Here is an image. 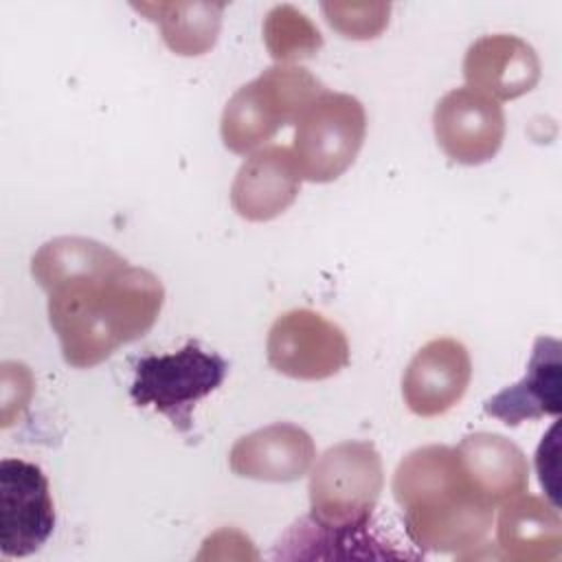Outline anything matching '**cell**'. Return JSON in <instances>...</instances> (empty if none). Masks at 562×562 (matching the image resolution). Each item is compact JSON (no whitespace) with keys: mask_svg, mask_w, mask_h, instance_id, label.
Instances as JSON below:
<instances>
[{"mask_svg":"<svg viewBox=\"0 0 562 562\" xmlns=\"http://www.w3.org/2000/svg\"><path fill=\"white\" fill-rule=\"evenodd\" d=\"M301 173L292 151L270 145L252 151L235 173L231 187L233 211L248 222H268L292 206L301 189Z\"/></svg>","mask_w":562,"mask_h":562,"instance_id":"13","label":"cell"},{"mask_svg":"<svg viewBox=\"0 0 562 562\" xmlns=\"http://www.w3.org/2000/svg\"><path fill=\"white\" fill-rule=\"evenodd\" d=\"M228 362L189 340L182 349L134 360L130 397L136 406H151L180 432H189L191 413L200 400L211 395L226 378Z\"/></svg>","mask_w":562,"mask_h":562,"instance_id":"5","label":"cell"},{"mask_svg":"<svg viewBox=\"0 0 562 562\" xmlns=\"http://www.w3.org/2000/svg\"><path fill=\"white\" fill-rule=\"evenodd\" d=\"M66 364L90 369L143 338L160 316L162 281L90 237H53L31 257Z\"/></svg>","mask_w":562,"mask_h":562,"instance_id":"1","label":"cell"},{"mask_svg":"<svg viewBox=\"0 0 562 562\" xmlns=\"http://www.w3.org/2000/svg\"><path fill=\"white\" fill-rule=\"evenodd\" d=\"M268 364L294 380H327L349 364L347 334L310 307L274 318L266 340Z\"/></svg>","mask_w":562,"mask_h":562,"instance_id":"7","label":"cell"},{"mask_svg":"<svg viewBox=\"0 0 562 562\" xmlns=\"http://www.w3.org/2000/svg\"><path fill=\"white\" fill-rule=\"evenodd\" d=\"M327 88L294 64H274L244 83L224 105L220 134L228 151L246 156L281 127L296 123L303 110Z\"/></svg>","mask_w":562,"mask_h":562,"instance_id":"3","label":"cell"},{"mask_svg":"<svg viewBox=\"0 0 562 562\" xmlns=\"http://www.w3.org/2000/svg\"><path fill=\"white\" fill-rule=\"evenodd\" d=\"M263 42L272 59L292 64L314 57L323 46L316 24L292 4H277L263 20Z\"/></svg>","mask_w":562,"mask_h":562,"instance_id":"19","label":"cell"},{"mask_svg":"<svg viewBox=\"0 0 562 562\" xmlns=\"http://www.w3.org/2000/svg\"><path fill=\"white\" fill-rule=\"evenodd\" d=\"M472 360L463 342L435 338L408 362L402 375V397L411 413L437 417L461 402L470 386Z\"/></svg>","mask_w":562,"mask_h":562,"instance_id":"10","label":"cell"},{"mask_svg":"<svg viewBox=\"0 0 562 562\" xmlns=\"http://www.w3.org/2000/svg\"><path fill=\"white\" fill-rule=\"evenodd\" d=\"M432 132L452 162L483 165L498 154L505 140V112L498 101L468 86L454 88L437 101Z\"/></svg>","mask_w":562,"mask_h":562,"instance_id":"9","label":"cell"},{"mask_svg":"<svg viewBox=\"0 0 562 562\" xmlns=\"http://www.w3.org/2000/svg\"><path fill=\"white\" fill-rule=\"evenodd\" d=\"M562 345L551 336H538L527 362V373L512 386H505L483 404L485 415L507 426H518L562 411Z\"/></svg>","mask_w":562,"mask_h":562,"instance_id":"14","label":"cell"},{"mask_svg":"<svg viewBox=\"0 0 562 562\" xmlns=\"http://www.w3.org/2000/svg\"><path fill=\"white\" fill-rule=\"evenodd\" d=\"M476 492L494 507L527 492L529 463L525 452L503 435L470 432L454 448Z\"/></svg>","mask_w":562,"mask_h":562,"instance_id":"16","label":"cell"},{"mask_svg":"<svg viewBox=\"0 0 562 562\" xmlns=\"http://www.w3.org/2000/svg\"><path fill=\"white\" fill-rule=\"evenodd\" d=\"M391 490L406 536L422 551L463 558L492 529L494 505L476 492L450 446L432 443L408 452L395 468Z\"/></svg>","mask_w":562,"mask_h":562,"instance_id":"2","label":"cell"},{"mask_svg":"<svg viewBox=\"0 0 562 562\" xmlns=\"http://www.w3.org/2000/svg\"><path fill=\"white\" fill-rule=\"evenodd\" d=\"M558 452H560V441H558V424L549 428V432L542 437L538 452H536V470L540 485L549 494V501L558 507Z\"/></svg>","mask_w":562,"mask_h":562,"instance_id":"21","label":"cell"},{"mask_svg":"<svg viewBox=\"0 0 562 562\" xmlns=\"http://www.w3.org/2000/svg\"><path fill=\"white\" fill-rule=\"evenodd\" d=\"M316 446L310 432L290 422H277L239 437L231 452L233 474L266 483H292L310 472Z\"/></svg>","mask_w":562,"mask_h":562,"instance_id":"12","label":"cell"},{"mask_svg":"<svg viewBox=\"0 0 562 562\" xmlns=\"http://www.w3.org/2000/svg\"><path fill=\"white\" fill-rule=\"evenodd\" d=\"M325 22L347 40H373L389 26V2H323Z\"/></svg>","mask_w":562,"mask_h":562,"instance_id":"20","label":"cell"},{"mask_svg":"<svg viewBox=\"0 0 562 562\" xmlns=\"http://www.w3.org/2000/svg\"><path fill=\"white\" fill-rule=\"evenodd\" d=\"M384 485L382 457L371 441L327 448L310 474V518L325 527H369Z\"/></svg>","mask_w":562,"mask_h":562,"instance_id":"4","label":"cell"},{"mask_svg":"<svg viewBox=\"0 0 562 562\" xmlns=\"http://www.w3.org/2000/svg\"><path fill=\"white\" fill-rule=\"evenodd\" d=\"M496 544L507 560H558L562 553V520L558 507L547 498L525 492L501 503Z\"/></svg>","mask_w":562,"mask_h":562,"instance_id":"15","label":"cell"},{"mask_svg":"<svg viewBox=\"0 0 562 562\" xmlns=\"http://www.w3.org/2000/svg\"><path fill=\"white\" fill-rule=\"evenodd\" d=\"M274 560H347V558H417L380 542L369 527L342 529L325 527L314 518L303 516L277 540Z\"/></svg>","mask_w":562,"mask_h":562,"instance_id":"17","label":"cell"},{"mask_svg":"<svg viewBox=\"0 0 562 562\" xmlns=\"http://www.w3.org/2000/svg\"><path fill=\"white\" fill-rule=\"evenodd\" d=\"M461 70L470 90L494 101H512L536 88L542 64L533 46L522 37L494 33L468 46Z\"/></svg>","mask_w":562,"mask_h":562,"instance_id":"11","label":"cell"},{"mask_svg":"<svg viewBox=\"0 0 562 562\" xmlns=\"http://www.w3.org/2000/svg\"><path fill=\"white\" fill-rule=\"evenodd\" d=\"M132 7L158 24L169 50L198 57L215 46L226 2H134Z\"/></svg>","mask_w":562,"mask_h":562,"instance_id":"18","label":"cell"},{"mask_svg":"<svg viewBox=\"0 0 562 562\" xmlns=\"http://www.w3.org/2000/svg\"><path fill=\"white\" fill-rule=\"evenodd\" d=\"M364 136V105L351 94L325 90L296 119L290 151L303 180L334 182L353 165Z\"/></svg>","mask_w":562,"mask_h":562,"instance_id":"6","label":"cell"},{"mask_svg":"<svg viewBox=\"0 0 562 562\" xmlns=\"http://www.w3.org/2000/svg\"><path fill=\"white\" fill-rule=\"evenodd\" d=\"M55 529L46 474L29 461H0V553L24 558L42 549Z\"/></svg>","mask_w":562,"mask_h":562,"instance_id":"8","label":"cell"}]
</instances>
